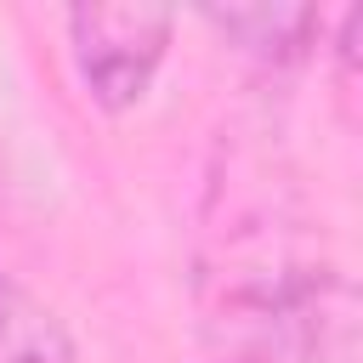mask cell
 <instances>
[{
    "label": "cell",
    "mask_w": 363,
    "mask_h": 363,
    "mask_svg": "<svg viewBox=\"0 0 363 363\" xmlns=\"http://www.w3.org/2000/svg\"><path fill=\"white\" fill-rule=\"evenodd\" d=\"M278 352L295 357V363H357L363 357V346H357V289L340 267L318 261L301 278V289L289 295L284 323L272 335V357Z\"/></svg>",
    "instance_id": "7a4b0ae2"
},
{
    "label": "cell",
    "mask_w": 363,
    "mask_h": 363,
    "mask_svg": "<svg viewBox=\"0 0 363 363\" xmlns=\"http://www.w3.org/2000/svg\"><path fill=\"white\" fill-rule=\"evenodd\" d=\"M68 45L74 68L108 113H125L147 96L164 51H170V11L164 6H74L68 11Z\"/></svg>",
    "instance_id": "6da1fadb"
},
{
    "label": "cell",
    "mask_w": 363,
    "mask_h": 363,
    "mask_svg": "<svg viewBox=\"0 0 363 363\" xmlns=\"http://www.w3.org/2000/svg\"><path fill=\"white\" fill-rule=\"evenodd\" d=\"M204 23L221 40H233L244 57H255L261 68H295L323 34L318 6H210Z\"/></svg>",
    "instance_id": "3957f363"
},
{
    "label": "cell",
    "mask_w": 363,
    "mask_h": 363,
    "mask_svg": "<svg viewBox=\"0 0 363 363\" xmlns=\"http://www.w3.org/2000/svg\"><path fill=\"white\" fill-rule=\"evenodd\" d=\"M0 363H74L68 329L0 272Z\"/></svg>",
    "instance_id": "277c9868"
}]
</instances>
